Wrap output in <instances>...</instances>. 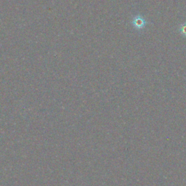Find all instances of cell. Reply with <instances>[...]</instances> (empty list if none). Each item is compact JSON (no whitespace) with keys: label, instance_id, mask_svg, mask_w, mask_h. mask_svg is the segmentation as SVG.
<instances>
[{"label":"cell","instance_id":"obj_1","mask_svg":"<svg viewBox=\"0 0 186 186\" xmlns=\"http://www.w3.org/2000/svg\"><path fill=\"white\" fill-rule=\"evenodd\" d=\"M133 24L137 29H142L145 26V22L143 18L140 17H137L134 19Z\"/></svg>","mask_w":186,"mask_h":186},{"label":"cell","instance_id":"obj_2","mask_svg":"<svg viewBox=\"0 0 186 186\" xmlns=\"http://www.w3.org/2000/svg\"><path fill=\"white\" fill-rule=\"evenodd\" d=\"M180 31L182 34L186 35V23L181 25L180 26Z\"/></svg>","mask_w":186,"mask_h":186}]
</instances>
